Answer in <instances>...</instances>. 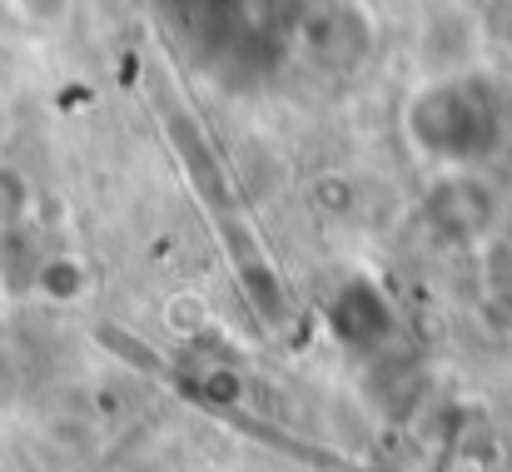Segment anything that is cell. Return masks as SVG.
Segmentation results:
<instances>
[{
	"instance_id": "4",
	"label": "cell",
	"mask_w": 512,
	"mask_h": 472,
	"mask_svg": "<svg viewBox=\"0 0 512 472\" xmlns=\"http://www.w3.org/2000/svg\"><path fill=\"white\" fill-rule=\"evenodd\" d=\"M35 294H45L50 304H75L85 294V264L70 259V254H45L40 279H35Z\"/></svg>"
},
{
	"instance_id": "1",
	"label": "cell",
	"mask_w": 512,
	"mask_h": 472,
	"mask_svg": "<svg viewBox=\"0 0 512 472\" xmlns=\"http://www.w3.org/2000/svg\"><path fill=\"white\" fill-rule=\"evenodd\" d=\"M408 135L413 145L438 164L468 169L478 159H488L503 140V120H498V100L483 80L473 75H438L428 80L413 105H408Z\"/></svg>"
},
{
	"instance_id": "3",
	"label": "cell",
	"mask_w": 512,
	"mask_h": 472,
	"mask_svg": "<svg viewBox=\"0 0 512 472\" xmlns=\"http://www.w3.org/2000/svg\"><path fill=\"white\" fill-rule=\"evenodd\" d=\"M40 264H45V249H40V239H35V229H30V224H20V229H5V234H0V289H5L10 299L35 294Z\"/></svg>"
},
{
	"instance_id": "2",
	"label": "cell",
	"mask_w": 512,
	"mask_h": 472,
	"mask_svg": "<svg viewBox=\"0 0 512 472\" xmlns=\"http://www.w3.org/2000/svg\"><path fill=\"white\" fill-rule=\"evenodd\" d=\"M423 214H428V224L443 229L448 239H473V234L493 219V194H488V184L473 179L468 169H453V174L433 189V199L423 204Z\"/></svg>"
},
{
	"instance_id": "5",
	"label": "cell",
	"mask_w": 512,
	"mask_h": 472,
	"mask_svg": "<svg viewBox=\"0 0 512 472\" xmlns=\"http://www.w3.org/2000/svg\"><path fill=\"white\" fill-rule=\"evenodd\" d=\"M30 204H35V189H30L25 169H15L10 159H0V234L30 224Z\"/></svg>"
}]
</instances>
